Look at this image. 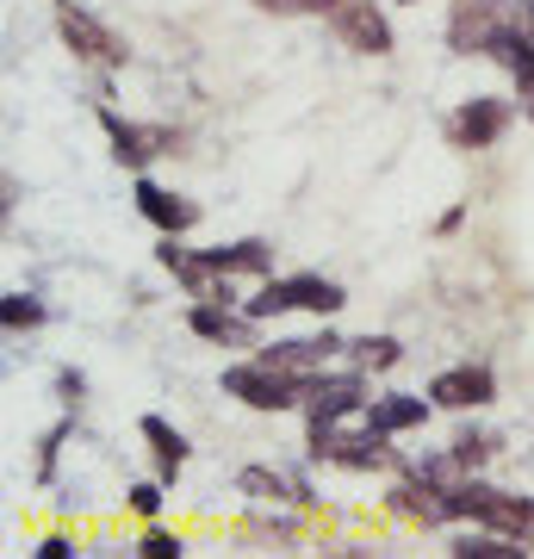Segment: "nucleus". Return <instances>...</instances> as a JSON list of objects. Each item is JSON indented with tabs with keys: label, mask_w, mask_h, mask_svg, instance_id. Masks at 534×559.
Masks as SVG:
<instances>
[{
	"label": "nucleus",
	"mask_w": 534,
	"mask_h": 559,
	"mask_svg": "<svg viewBox=\"0 0 534 559\" xmlns=\"http://www.w3.org/2000/svg\"><path fill=\"white\" fill-rule=\"evenodd\" d=\"M529 119H534V100H529Z\"/></svg>",
	"instance_id": "cd10ccee"
},
{
	"label": "nucleus",
	"mask_w": 534,
	"mask_h": 559,
	"mask_svg": "<svg viewBox=\"0 0 534 559\" xmlns=\"http://www.w3.org/2000/svg\"><path fill=\"white\" fill-rule=\"evenodd\" d=\"M367 373L360 367H348V373H311V385H305V423L311 429H336V423L348 417H367Z\"/></svg>",
	"instance_id": "7ed1b4c3"
},
{
	"label": "nucleus",
	"mask_w": 534,
	"mask_h": 559,
	"mask_svg": "<svg viewBox=\"0 0 534 559\" xmlns=\"http://www.w3.org/2000/svg\"><path fill=\"white\" fill-rule=\"evenodd\" d=\"M397 360H404V348H397L392 336H355L348 342V367H360V373H392Z\"/></svg>",
	"instance_id": "a211bd4d"
},
{
	"label": "nucleus",
	"mask_w": 534,
	"mask_h": 559,
	"mask_svg": "<svg viewBox=\"0 0 534 559\" xmlns=\"http://www.w3.org/2000/svg\"><path fill=\"white\" fill-rule=\"evenodd\" d=\"M261 13H274V20H305V13H330V0H256Z\"/></svg>",
	"instance_id": "5701e85b"
},
{
	"label": "nucleus",
	"mask_w": 534,
	"mask_h": 559,
	"mask_svg": "<svg viewBox=\"0 0 534 559\" xmlns=\"http://www.w3.org/2000/svg\"><path fill=\"white\" fill-rule=\"evenodd\" d=\"M397 7H416V0H397Z\"/></svg>",
	"instance_id": "bb28decb"
},
{
	"label": "nucleus",
	"mask_w": 534,
	"mask_h": 559,
	"mask_svg": "<svg viewBox=\"0 0 534 559\" xmlns=\"http://www.w3.org/2000/svg\"><path fill=\"white\" fill-rule=\"evenodd\" d=\"M385 429H360V436H342V429H311V460H330V466H348V473H379L392 466V448H385Z\"/></svg>",
	"instance_id": "423d86ee"
},
{
	"label": "nucleus",
	"mask_w": 534,
	"mask_h": 559,
	"mask_svg": "<svg viewBox=\"0 0 534 559\" xmlns=\"http://www.w3.org/2000/svg\"><path fill=\"white\" fill-rule=\"evenodd\" d=\"M515 0H454V13H448V50L454 57H485L497 38V25L510 20Z\"/></svg>",
	"instance_id": "0eeeda50"
},
{
	"label": "nucleus",
	"mask_w": 534,
	"mask_h": 559,
	"mask_svg": "<svg viewBox=\"0 0 534 559\" xmlns=\"http://www.w3.org/2000/svg\"><path fill=\"white\" fill-rule=\"evenodd\" d=\"M237 491H256V498H293L298 503V479H280V473H268V466H242L237 473Z\"/></svg>",
	"instance_id": "6ab92c4d"
},
{
	"label": "nucleus",
	"mask_w": 534,
	"mask_h": 559,
	"mask_svg": "<svg viewBox=\"0 0 534 559\" xmlns=\"http://www.w3.org/2000/svg\"><path fill=\"white\" fill-rule=\"evenodd\" d=\"M454 559H522L529 554V540H515V535H497V528H485L478 522L473 535H454V547H448Z\"/></svg>",
	"instance_id": "f3484780"
},
{
	"label": "nucleus",
	"mask_w": 534,
	"mask_h": 559,
	"mask_svg": "<svg viewBox=\"0 0 534 559\" xmlns=\"http://www.w3.org/2000/svg\"><path fill=\"white\" fill-rule=\"evenodd\" d=\"M199 255H205V274H212V280H230V274L268 280V274H274V242H261V237L230 242V249H199Z\"/></svg>",
	"instance_id": "4468645a"
},
{
	"label": "nucleus",
	"mask_w": 534,
	"mask_h": 559,
	"mask_svg": "<svg viewBox=\"0 0 534 559\" xmlns=\"http://www.w3.org/2000/svg\"><path fill=\"white\" fill-rule=\"evenodd\" d=\"M99 124H106V138H112V156H119V168H131V175H143L150 162L168 150V131H156V124H131L119 119V112H99Z\"/></svg>",
	"instance_id": "9d476101"
},
{
	"label": "nucleus",
	"mask_w": 534,
	"mask_h": 559,
	"mask_svg": "<svg viewBox=\"0 0 534 559\" xmlns=\"http://www.w3.org/2000/svg\"><path fill=\"white\" fill-rule=\"evenodd\" d=\"M69 554H75V540L69 535H44L38 540V559H69Z\"/></svg>",
	"instance_id": "393cba45"
},
{
	"label": "nucleus",
	"mask_w": 534,
	"mask_h": 559,
	"mask_svg": "<svg viewBox=\"0 0 534 559\" xmlns=\"http://www.w3.org/2000/svg\"><path fill=\"white\" fill-rule=\"evenodd\" d=\"M491 399H497V373L491 367H478V360L448 367V373L429 380V404H436V411H485Z\"/></svg>",
	"instance_id": "6e6552de"
},
{
	"label": "nucleus",
	"mask_w": 534,
	"mask_h": 559,
	"mask_svg": "<svg viewBox=\"0 0 534 559\" xmlns=\"http://www.w3.org/2000/svg\"><path fill=\"white\" fill-rule=\"evenodd\" d=\"M429 411H436L429 399H411V392H385V399L367 404V423H373V429H385V436H404V429H423V423H429Z\"/></svg>",
	"instance_id": "dca6fc26"
},
{
	"label": "nucleus",
	"mask_w": 534,
	"mask_h": 559,
	"mask_svg": "<svg viewBox=\"0 0 534 559\" xmlns=\"http://www.w3.org/2000/svg\"><path fill=\"white\" fill-rule=\"evenodd\" d=\"M460 224H466V205H454V212H441V224H436V230H441V237H454Z\"/></svg>",
	"instance_id": "a878e982"
},
{
	"label": "nucleus",
	"mask_w": 534,
	"mask_h": 559,
	"mask_svg": "<svg viewBox=\"0 0 534 559\" xmlns=\"http://www.w3.org/2000/svg\"><path fill=\"white\" fill-rule=\"evenodd\" d=\"M385 510L404 516V522H416V528H441V522H454V516H448V491L429 485V479H416V473L385 491Z\"/></svg>",
	"instance_id": "9b49d317"
},
{
	"label": "nucleus",
	"mask_w": 534,
	"mask_h": 559,
	"mask_svg": "<svg viewBox=\"0 0 534 559\" xmlns=\"http://www.w3.org/2000/svg\"><path fill=\"white\" fill-rule=\"evenodd\" d=\"M503 131H510V100H491V94L466 100L454 119H448V138H454V150H491Z\"/></svg>",
	"instance_id": "1a4fd4ad"
},
{
	"label": "nucleus",
	"mask_w": 534,
	"mask_h": 559,
	"mask_svg": "<svg viewBox=\"0 0 534 559\" xmlns=\"http://www.w3.org/2000/svg\"><path fill=\"white\" fill-rule=\"evenodd\" d=\"M138 436L150 441V454H156V479H162V485H175V479H180V466H187V454H193V448H187V436H180L168 417H143V423H138Z\"/></svg>",
	"instance_id": "2eb2a0df"
},
{
	"label": "nucleus",
	"mask_w": 534,
	"mask_h": 559,
	"mask_svg": "<svg viewBox=\"0 0 534 559\" xmlns=\"http://www.w3.org/2000/svg\"><path fill=\"white\" fill-rule=\"evenodd\" d=\"M138 212L156 224L162 237H187V230L199 224L193 200H180V193H168V187H156V180H143V175H138Z\"/></svg>",
	"instance_id": "f8f14e48"
},
{
	"label": "nucleus",
	"mask_w": 534,
	"mask_h": 559,
	"mask_svg": "<svg viewBox=\"0 0 534 559\" xmlns=\"http://www.w3.org/2000/svg\"><path fill=\"white\" fill-rule=\"evenodd\" d=\"M0 323H7V330H38L44 305L32 299V293H7V299H0Z\"/></svg>",
	"instance_id": "aec40b11"
},
{
	"label": "nucleus",
	"mask_w": 534,
	"mask_h": 559,
	"mask_svg": "<svg viewBox=\"0 0 534 559\" xmlns=\"http://www.w3.org/2000/svg\"><path fill=\"white\" fill-rule=\"evenodd\" d=\"M249 311H230V299H193V311H187V330H193V336H205V342H224V348H230V342H249Z\"/></svg>",
	"instance_id": "ddd939ff"
},
{
	"label": "nucleus",
	"mask_w": 534,
	"mask_h": 559,
	"mask_svg": "<svg viewBox=\"0 0 534 559\" xmlns=\"http://www.w3.org/2000/svg\"><path fill=\"white\" fill-rule=\"evenodd\" d=\"M124 498H131V510H138L143 522H150V516H156V510H162V479H150V485H131Z\"/></svg>",
	"instance_id": "b1692460"
},
{
	"label": "nucleus",
	"mask_w": 534,
	"mask_h": 559,
	"mask_svg": "<svg viewBox=\"0 0 534 559\" xmlns=\"http://www.w3.org/2000/svg\"><path fill=\"white\" fill-rule=\"evenodd\" d=\"M330 32H336L355 57H392V20H385V7L379 0H330Z\"/></svg>",
	"instance_id": "20e7f679"
},
{
	"label": "nucleus",
	"mask_w": 534,
	"mask_h": 559,
	"mask_svg": "<svg viewBox=\"0 0 534 559\" xmlns=\"http://www.w3.org/2000/svg\"><path fill=\"white\" fill-rule=\"evenodd\" d=\"M342 305H348V293H342L336 280H323V274H286V280H261V293L256 299H242V311L256 323L280 318V311H311V318H336Z\"/></svg>",
	"instance_id": "f257e3e1"
},
{
	"label": "nucleus",
	"mask_w": 534,
	"mask_h": 559,
	"mask_svg": "<svg viewBox=\"0 0 534 559\" xmlns=\"http://www.w3.org/2000/svg\"><path fill=\"white\" fill-rule=\"evenodd\" d=\"M448 454H454L460 466H466V473H478V466L491 460V436H478V429H460V436H454V448H448Z\"/></svg>",
	"instance_id": "412c9836"
},
{
	"label": "nucleus",
	"mask_w": 534,
	"mask_h": 559,
	"mask_svg": "<svg viewBox=\"0 0 534 559\" xmlns=\"http://www.w3.org/2000/svg\"><path fill=\"white\" fill-rule=\"evenodd\" d=\"M138 554H143V559H180V554H187V540L168 535V528H143Z\"/></svg>",
	"instance_id": "4be33fe9"
},
{
	"label": "nucleus",
	"mask_w": 534,
	"mask_h": 559,
	"mask_svg": "<svg viewBox=\"0 0 534 559\" xmlns=\"http://www.w3.org/2000/svg\"><path fill=\"white\" fill-rule=\"evenodd\" d=\"M305 385H311V380L280 373V367H268L261 355L224 373V392H230L237 404H249V411H268V417H274V411H298V404H305Z\"/></svg>",
	"instance_id": "f03ea898"
},
{
	"label": "nucleus",
	"mask_w": 534,
	"mask_h": 559,
	"mask_svg": "<svg viewBox=\"0 0 534 559\" xmlns=\"http://www.w3.org/2000/svg\"><path fill=\"white\" fill-rule=\"evenodd\" d=\"M57 32H62V44L75 50V62H94V69H124V57H131V50H124L87 7H75V0L57 7Z\"/></svg>",
	"instance_id": "39448f33"
}]
</instances>
